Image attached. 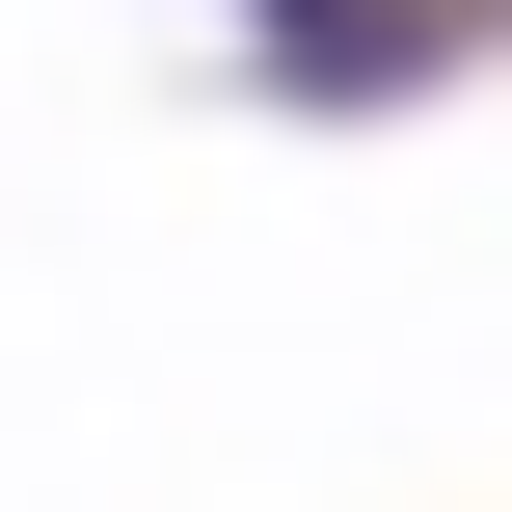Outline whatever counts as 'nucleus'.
<instances>
[{
    "label": "nucleus",
    "instance_id": "1",
    "mask_svg": "<svg viewBox=\"0 0 512 512\" xmlns=\"http://www.w3.org/2000/svg\"><path fill=\"white\" fill-rule=\"evenodd\" d=\"M270 27H297V0H270Z\"/></svg>",
    "mask_w": 512,
    "mask_h": 512
}]
</instances>
